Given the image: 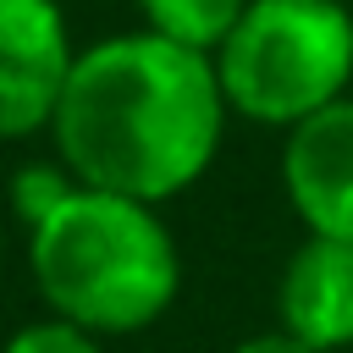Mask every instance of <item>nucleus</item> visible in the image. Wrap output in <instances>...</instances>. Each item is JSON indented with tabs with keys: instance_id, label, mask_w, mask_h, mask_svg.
Here are the masks:
<instances>
[{
	"instance_id": "f257e3e1",
	"label": "nucleus",
	"mask_w": 353,
	"mask_h": 353,
	"mask_svg": "<svg viewBox=\"0 0 353 353\" xmlns=\"http://www.w3.org/2000/svg\"><path fill=\"white\" fill-rule=\"evenodd\" d=\"M226 121L215 55L132 28L77 50L50 116V149L88 188L171 204L210 176Z\"/></svg>"
},
{
	"instance_id": "f03ea898",
	"label": "nucleus",
	"mask_w": 353,
	"mask_h": 353,
	"mask_svg": "<svg viewBox=\"0 0 353 353\" xmlns=\"http://www.w3.org/2000/svg\"><path fill=\"white\" fill-rule=\"evenodd\" d=\"M22 237L44 309L110 342L165 320L182 292L176 237L149 199L72 182V193Z\"/></svg>"
},
{
	"instance_id": "7ed1b4c3",
	"label": "nucleus",
	"mask_w": 353,
	"mask_h": 353,
	"mask_svg": "<svg viewBox=\"0 0 353 353\" xmlns=\"http://www.w3.org/2000/svg\"><path fill=\"white\" fill-rule=\"evenodd\" d=\"M215 77L232 116L254 127H298L353 94V11L347 0H248L215 44Z\"/></svg>"
},
{
	"instance_id": "20e7f679",
	"label": "nucleus",
	"mask_w": 353,
	"mask_h": 353,
	"mask_svg": "<svg viewBox=\"0 0 353 353\" xmlns=\"http://www.w3.org/2000/svg\"><path fill=\"white\" fill-rule=\"evenodd\" d=\"M77 44L61 0H0V143L50 132Z\"/></svg>"
},
{
	"instance_id": "39448f33",
	"label": "nucleus",
	"mask_w": 353,
	"mask_h": 353,
	"mask_svg": "<svg viewBox=\"0 0 353 353\" xmlns=\"http://www.w3.org/2000/svg\"><path fill=\"white\" fill-rule=\"evenodd\" d=\"M281 193L303 232L353 243V94L281 132Z\"/></svg>"
},
{
	"instance_id": "423d86ee",
	"label": "nucleus",
	"mask_w": 353,
	"mask_h": 353,
	"mask_svg": "<svg viewBox=\"0 0 353 353\" xmlns=\"http://www.w3.org/2000/svg\"><path fill=\"white\" fill-rule=\"evenodd\" d=\"M276 325L325 353L353 347V243L303 232L276 276Z\"/></svg>"
},
{
	"instance_id": "0eeeda50",
	"label": "nucleus",
	"mask_w": 353,
	"mask_h": 353,
	"mask_svg": "<svg viewBox=\"0 0 353 353\" xmlns=\"http://www.w3.org/2000/svg\"><path fill=\"white\" fill-rule=\"evenodd\" d=\"M132 6H138V28H154L204 55H215V44L248 11V0H132Z\"/></svg>"
},
{
	"instance_id": "6e6552de",
	"label": "nucleus",
	"mask_w": 353,
	"mask_h": 353,
	"mask_svg": "<svg viewBox=\"0 0 353 353\" xmlns=\"http://www.w3.org/2000/svg\"><path fill=\"white\" fill-rule=\"evenodd\" d=\"M72 171L50 154V160H28V165H17L11 171V182H6V215L22 226V232H33L66 193H72Z\"/></svg>"
},
{
	"instance_id": "1a4fd4ad",
	"label": "nucleus",
	"mask_w": 353,
	"mask_h": 353,
	"mask_svg": "<svg viewBox=\"0 0 353 353\" xmlns=\"http://www.w3.org/2000/svg\"><path fill=\"white\" fill-rule=\"evenodd\" d=\"M0 353H110V336H99V331H88V325L44 309L39 320L17 325V331L0 342Z\"/></svg>"
},
{
	"instance_id": "9d476101",
	"label": "nucleus",
	"mask_w": 353,
	"mask_h": 353,
	"mask_svg": "<svg viewBox=\"0 0 353 353\" xmlns=\"http://www.w3.org/2000/svg\"><path fill=\"white\" fill-rule=\"evenodd\" d=\"M232 353H325V347H314V342H303V336H292V331L270 325V331H254V336H243Z\"/></svg>"
},
{
	"instance_id": "9b49d317",
	"label": "nucleus",
	"mask_w": 353,
	"mask_h": 353,
	"mask_svg": "<svg viewBox=\"0 0 353 353\" xmlns=\"http://www.w3.org/2000/svg\"><path fill=\"white\" fill-rule=\"evenodd\" d=\"M0 265H6V210H0Z\"/></svg>"
}]
</instances>
